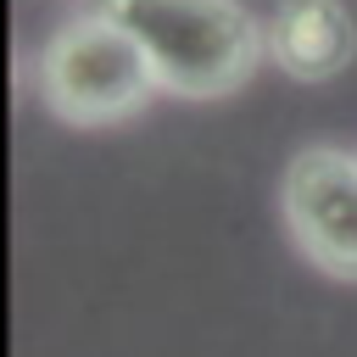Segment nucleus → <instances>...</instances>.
I'll return each instance as SVG.
<instances>
[{"mask_svg":"<svg viewBox=\"0 0 357 357\" xmlns=\"http://www.w3.org/2000/svg\"><path fill=\"white\" fill-rule=\"evenodd\" d=\"M89 11L117 22L178 100L234 95L268 56L262 22L240 0H89Z\"/></svg>","mask_w":357,"mask_h":357,"instance_id":"f257e3e1","label":"nucleus"},{"mask_svg":"<svg viewBox=\"0 0 357 357\" xmlns=\"http://www.w3.org/2000/svg\"><path fill=\"white\" fill-rule=\"evenodd\" d=\"M33 84H39V100L73 128L123 123L162 89L145 50L95 11H78L45 39Z\"/></svg>","mask_w":357,"mask_h":357,"instance_id":"f03ea898","label":"nucleus"},{"mask_svg":"<svg viewBox=\"0 0 357 357\" xmlns=\"http://www.w3.org/2000/svg\"><path fill=\"white\" fill-rule=\"evenodd\" d=\"M279 206L290 240L329 279H357V156L335 145H307L290 156Z\"/></svg>","mask_w":357,"mask_h":357,"instance_id":"7ed1b4c3","label":"nucleus"},{"mask_svg":"<svg viewBox=\"0 0 357 357\" xmlns=\"http://www.w3.org/2000/svg\"><path fill=\"white\" fill-rule=\"evenodd\" d=\"M268 61L296 84L340 78L357 56V22L340 0H279L262 22Z\"/></svg>","mask_w":357,"mask_h":357,"instance_id":"20e7f679","label":"nucleus"}]
</instances>
